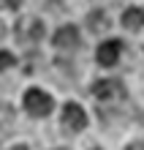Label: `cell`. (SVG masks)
Returning a JSON list of instances; mask_svg holds the SVG:
<instances>
[{
  "mask_svg": "<svg viewBox=\"0 0 144 150\" xmlns=\"http://www.w3.org/2000/svg\"><path fill=\"white\" fill-rule=\"evenodd\" d=\"M52 107H55L52 96L38 90V87H33V90L25 93V109H27L33 117H46V115L52 112Z\"/></svg>",
  "mask_w": 144,
  "mask_h": 150,
  "instance_id": "1",
  "label": "cell"
},
{
  "mask_svg": "<svg viewBox=\"0 0 144 150\" xmlns=\"http://www.w3.org/2000/svg\"><path fill=\"white\" fill-rule=\"evenodd\" d=\"M63 126H65L68 131H82L87 128V115L84 109L79 107V104H65V109H63Z\"/></svg>",
  "mask_w": 144,
  "mask_h": 150,
  "instance_id": "2",
  "label": "cell"
},
{
  "mask_svg": "<svg viewBox=\"0 0 144 150\" xmlns=\"http://www.w3.org/2000/svg\"><path fill=\"white\" fill-rule=\"evenodd\" d=\"M120 52H122V41L109 38V41H103L101 47H98L95 57H98V63H101V66H114L117 57H120Z\"/></svg>",
  "mask_w": 144,
  "mask_h": 150,
  "instance_id": "3",
  "label": "cell"
},
{
  "mask_svg": "<svg viewBox=\"0 0 144 150\" xmlns=\"http://www.w3.org/2000/svg\"><path fill=\"white\" fill-rule=\"evenodd\" d=\"M93 93H95V98H125V87L117 79H101V82H95Z\"/></svg>",
  "mask_w": 144,
  "mask_h": 150,
  "instance_id": "4",
  "label": "cell"
},
{
  "mask_svg": "<svg viewBox=\"0 0 144 150\" xmlns=\"http://www.w3.org/2000/svg\"><path fill=\"white\" fill-rule=\"evenodd\" d=\"M55 47H57V49H65V52L79 49V30L74 28V25L60 28V30L55 33Z\"/></svg>",
  "mask_w": 144,
  "mask_h": 150,
  "instance_id": "5",
  "label": "cell"
},
{
  "mask_svg": "<svg viewBox=\"0 0 144 150\" xmlns=\"http://www.w3.org/2000/svg\"><path fill=\"white\" fill-rule=\"evenodd\" d=\"M44 36V25L38 19H27V22H19V38L25 44H33V41H41Z\"/></svg>",
  "mask_w": 144,
  "mask_h": 150,
  "instance_id": "6",
  "label": "cell"
},
{
  "mask_svg": "<svg viewBox=\"0 0 144 150\" xmlns=\"http://www.w3.org/2000/svg\"><path fill=\"white\" fill-rule=\"evenodd\" d=\"M122 28L141 30L144 28V8H128V11L122 14Z\"/></svg>",
  "mask_w": 144,
  "mask_h": 150,
  "instance_id": "7",
  "label": "cell"
},
{
  "mask_svg": "<svg viewBox=\"0 0 144 150\" xmlns=\"http://www.w3.org/2000/svg\"><path fill=\"white\" fill-rule=\"evenodd\" d=\"M14 109L8 107V104H0V139H3L6 134H11V128H14Z\"/></svg>",
  "mask_w": 144,
  "mask_h": 150,
  "instance_id": "8",
  "label": "cell"
},
{
  "mask_svg": "<svg viewBox=\"0 0 144 150\" xmlns=\"http://www.w3.org/2000/svg\"><path fill=\"white\" fill-rule=\"evenodd\" d=\"M87 28L93 30V33L109 30V19H106V14H103V11H90V16H87Z\"/></svg>",
  "mask_w": 144,
  "mask_h": 150,
  "instance_id": "9",
  "label": "cell"
},
{
  "mask_svg": "<svg viewBox=\"0 0 144 150\" xmlns=\"http://www.w3.org/2000/svg\"><path fill=\"white\" fill-rule=\"evenodd\" d=\"M8 66H14V55L11 52H0V71L8 68Z\"/></svg>",
  "mask_w": 144,
  "mask_h": 150,
  "instance_id": "10",
  "label": "cell"
},
{
  "mask_svg": "<svg viewBox=\"0 0 144 150\" xmlns=\"http://www.w3.org/2000/svg\"><path fill=\"white\" fill-rule=\"evenodd\" d=\"M125 150H144V142H133V145H128Z\"/></svg>",
  "mask_w": 144,
  "mask_h": 150,
  "instance_id": "11",
  "label": "cell"
},
{
  "mask_svg": "<svg viewBox=\"0 0 144 150\" xmlns=\"http://www.w3.org/2000/svg\"><path fill=\"white\" fill-rule=\"evenodd\" d=\"M6 6H8V8H19L22 0H6Z\"/></svg>",
  "mask_w": 144,
  "mask_h": 150,
  "instance_id": "12",
  "label": "cell"
},
{
  "mask_svg": "<svg viewBox=\"0 0 144 150\" xmlns=\"http://www.w3.org/2000/svg\"><path fill=\"white\" fill-rule=\"evenodd\" d=\"M11 150H27V147H25V145H16V147H11Z\"/></svg>",
  "mask_w": 144,
  "mask_h": 150,
  "instance_id": "13",
  "label": "cell"
},
{
  "mask_svg": "<svg viewBox=\"0 0 144 150\" xmlns=\"http://www.w3.org/2000/svg\"><path fill=\"white\" fill-rule=\"evenodd\" d=\"M0 36H3V22H0Z\"/></svg>",
  "mask_w": 144,
  "mask_h": 150,
  "instance_id": "14",
  "label": "cell"
},
{
  "mask_svg": "<svg viewBox=\"0 0 144 150\" xmlns=\"http://www.w3.org/2000/svg\"><path fill=\"white\" fill-rule=\"evenodd\" d=\"M57 150H65V147H57Z\"/></svg>",
  "mask_w": 144,
  "mask_h": 150,
  "instance_id": "15",
  "label": "cell"
},
{
  "mask_svg": "<svg viewBox=\"0 0 144 150\" xmlns=\"http://www.w3.org/2000/svg\"><path fill=\"white\" fill-rule=\"evenodd\" d=\"M95 150H98V147H95Z\"/></svg>",
  "mask_w": 144,
  "mask_h": 150,
  "instance_id": "16",
  "label": "cell"
}]
</instances>
